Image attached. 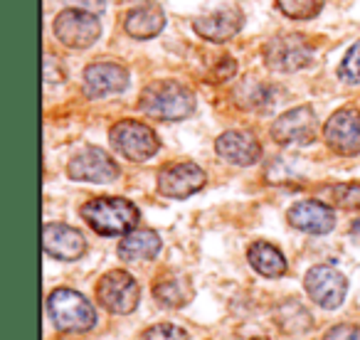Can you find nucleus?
Returning a JSON list of instances; mask_svg holds the SVG:
<instances>
[{"instance_id":"obj_1","label":"nucleus","mask_w":360,"mask_h":340,"mask_svg":"<svg viewBox=\"0 0 360 340\" xmlns=\"http://www.w3.org/2000/svg\"><path fill=\"white\" fill-rule=\"evenodd\" d=\"M84 222L101 237L129 235L139 225V207L124 197H96L82 207Z\"/></svg>"},{"instance_id":"obj_2","label":"nucleus","mask_w":360,"mask_h":340,"mask_svg":"<svg viewBox=\"0 0 360 340\" xmlns=\"http://www.w3.org/2000/svg\"><path fill=\"white\" fill-rule=\"evenodd\" d=\"M141 109L150 119L158 121H180L195 111V96L186 86L175 84V81H160L150 84L141 96Z\"/></svg>"},{"instance_id":"obj_3","label":"nucleus","mask_w":360,"mask_h":340,"mask_svg":"<svg viewBox=\"0 0 360 340\" xmlns=\"http://www.w3.org/2000/svg\"><path fill=\"white\" fill-rule=\"evenodd\" d=\"M47 310H50L52 323L65 333H86L94 328L96 313L94 306L72 289H57L47 299Z\"/></svg>"},{"instance_id":"obj_4","label":"nucleus","mask_w":360,"mask_h":340,"mask_svg":"<svg viewBox=\"0 0 360 340\" xmlns=\"http://www.w3.org/2000/svg\"><path fill=\"white\" fill-rule=\"evenodd\" d=\"M111 145L124 155L126 160L134 163H143V160L153 158L158 153V136L153 133V129L141 121H119L116 126H111L109 131Z\"/></svg>"},{"instance_id":"obj_5","label":"nucleus","mask_w":360,"mask_h":340,"mask_svg":"<svg viewBox=\"0 0 360 340\" xmlns=\"http://www.w3.org/2000/svg\"><path fill=\"white\" fill-rule=\"evenodd\" d=\"M55 35L62 45L72 47V50H86L99 40L101 22L91 11L70 8L55 18Z\"/></svg>"},{"instance_id":"obj_6","label":"nucleus","mask_w":360,"mask_h":340,"mask_svg":"<svg viewBox=\"0 0 360 340\" xmlns=\"http://www.w3.org/2000/svg\"><path fill=\"white\" fill-rule=\"evenodd\" d=\"M96 296H99V303L104 306L109 313L126 315V313H131V310H136V306H139L141 289L134 276L116 269L101 276L99 286H96Z\"/></svg>"},{"instance_id":"obj_7","label":"nucleus","mask_w":360,"mask_h":340,"mask_svg":"<svg viewBox=\"0 0 360 340\" xmlns=\"http://www.w3.org/2000/svg\"><path fill=\"white\" fill-rule=\"evenodd\" d=\"M311 57H314V50L306 42L304 35H281L274 37L269 45L264 47V62L269 70L274 72H299L304 67L311 65Z\"/></svg>"},{"instance_id":"obj_8","label":"nucleus","mask_w":360,"mask_h":340,"mask_svg":"<svg viewBox=\"0 0 360 340\" xmlns=\"http://www.w3.org/2000/svg\"><path fill=\"white\" fill-rule=\"evenodd\" d=\"M205 170L195 163H170L158 173V192L173 200H186L205 185Z\"/></svg>"},{"instance_id":"obj_9","label":"nucleus","mask_w":360,"mask_h":340,"mask_svg":"<svg viewBox=\"0 0 360 340\" xmlns=\"http://www.w3.org/2000/svg\"><path fill=\"white\" fill-rule=\"evenodd\" d=\"M316 133H319V121H316L311 106H296V109L281 114L271 126V136L281 145H306L316 140Z\"/></svg>"},{"instance_id":"obj_10","label":"nucleus","mask_w":360,"mask_h":340,"mask_svg":"<svg viewBox=\"0 0 360 340\" xmlns=\"http://www.w3.org/2000/svg\"><path fill=\"white\" fill-rule=\"evenodd\" d=\"M67 173H70L72 181L82 183H114L119 178V165L114 163L109 153L91 145V148H84L70 160Z\"/></svg>"},{"instance_id":"obj_11","label":"nucleus","mask_w":360,"mask_h":340,"mask_svg":"<svg viewBox=\"0 0 360 340\" xmlns=\"http://www.w3.org/2000/svg\"><path fill=\"white\" fill-rule=\"evenodd\" d=\"M306 294L311 296L314 303H319L321 308H338L345 299L348 291V281L340 271L330 269V266H314L304 279Z\"/></svg>"},{"instance_id":"obj_12","label":"nucleus","mask_w":360,"mask_h":340,"mask_svg":"<svg viewBox=\"0 0 360 340\" xmlns=\"http://www.w3.org/2000/svg\"><path fill=\"white\" fill-rule=\"evenodd\" d=\"M326 143L338 155L360 153V114L355 109H340L323 126Z\"/></svg>"},{"instance_id":"obj_13","label":"nucleus","mask_w":360,"mask_h":340,"mask_svg":"<svg viewBox=\"0 0 360 340\" xmlns=\"http://www.w3.org/2000/svg\"><path fill=\"white\" fill-rule=\"evenodd\" d=\"M129 86V72L114 62H96L89 65L84 72V94L89 99L119 94Z\"/></svg>"},{"instance_id":"obj_14","label":"nucleus","mask_w":360,"mask_h":340,"mask_svg":"<svg viewBox=\"0 0 360 340\" xmlns=\"http://www.w3.org/2000/svg\"><path fill=\"white\" fill-rule=\"evenodd\" d=\"M42 247L50 256L62 261H75L84 254L86 242L79 230L70 225H60V222H50L42 230Z\"/></svg>"},{"instance_id":"obj_15","label":"nucleus","mask_w":360,"mask_h":340,"mask_svg":"<svg viewBox=\"0 0 360 340\" xmlns=\"http://www.w3.org/2000/svg\"><path fill=\"white\" fill-rule=\"evenodd\" d=\"M289 222L306 235H328L335 227V212L319 200H304L289 210Z\"/></svg>"},{"instance_id":"obj_16","label":"nucleus","mask_w":360,"mask_h":340,"mask_svg":"<svg viewBox=\"0 0 360 340\" xmlns=\"http://www.w3.org/2000/svg\"><path fill=\"white\" fill-rule=\"evenodd\" d=\"M242 22H245V15H242L240 8H222V11H215L210 15H202L195 20V32L207 42H227L242 30Z\"/></svg>"},{"instance_id":"obj_17","label":"nucleus","mask_w":360,"mask_h":340,"mask_svg":"<svg viewBox=\"0 0 360 340\" xmlns=\"http://www.w3.org/2000/svg\"><path fill=\"white\" fill-rule=\"evenodd\" d=\"M215 150L222 160L232 165H255L262 158V145L252 133L227 131L215 140Z\"/></svg>"},{"instance_id":"obj_18","label":"nucleus","mask_w":360,"mask_h":340,"mask_svg":"<svg viewBox=\"0 0 360 340\" xmlns=\"http://www.w3.org/2000/svg\"><path fill=\"white\" fill-rule=\"evenodd\" d=\"M165 25V15L155 3H146V6H139L126 15V32L136 40H150L155 37Z\"/></svg>"},{"instance_id":"obj_19","label":"nucleus","mask_w":360,"mask_h":340,"mask_svg":"<svg viewBox=\"0 0 360 340\" xmlns=\"http://www.w3.org/2000/svg\"><path fill=\"white\" fill-rule=\"evenodd\" d=\"M160 251V237L153 230H131L121 240L119 256L126 261H148Z\"/></svg>"},{"instance_id":"obj_20","label":"nucleus","mask_w":360,"mask_h":340,"mask_svg":"<svg viewBox=\"0 0 360 340\" xmlns=\"http://www.w3.org/2000/svg\"><path fill=\"white\" fill-rule=\"evenodd\" d=\"M247 259H250L252 269L257 274L266 276V279H276L286 271V259L274 244L269 242H255L247 251Z\"/></svg>"},{"instance_id":"obj_21","label":"nucleus","mask_w":360,"mask_h":340,"mask_svg":"<svg viewBox=\"0 0 360 340\" xmlns=\"http://www.w3.org/2000/svg\"><path fill=\"white\" fill-rule=\"evenodd\" d=\"M153 296L165 308H183L186 303H191L193 286L186 276H168V279H160L155 284Z\"/></svg>"},{"instance_id":"obj_22","label":"nucleus","mask_w":360,"mask_h":340,"mask_svg":"<svg viewBox=\"0 0 360 340\" xmlns=\"http://www.w3.org/2000/svg\"><path fill=\"white\" fill-rule=\"evenodd\" d=\"M276 8L294 20H311L321 13L323 0H276Z\"/></svg>"},{"instance_id":"obj_23","label":"nucleus","mask_w":360,"mask_h":340,"mask_svg":"<svg viewBox=\"0 0 360 340\" xmlns=\"http://www.w3.org/2000/svg\"><path fill=\"white\" fill-rule=\"evenodd\" d=\"M338 74H340V79L348 81V84H358L360 81V42H355L348 50V55L343 57Z\"/></svg>"},{"instance_id":"obj_24","label":"nucleus","mask_w":360,"mask_h":340,"mask_svg":"<svg viewBox=\"0 0 360 340\" xmlns=\"http://www.w3.org/2000/svg\"><path fill=\"white\" fill-rule=\"evenodd\" d=\"M333 200H335V205L345 207V210H360V183H343V185H335Z\"/></svg>"},{"instance_id":"obj_25","label":"nucleus","mask_w":360,"mask_h":340,"mask_svg":"<svg viewBox=\"0 0 360 340\" xmlns=\"http://www.w3.org/2000/svg\"><path fill=\"white\" fill-rule=\"evenodd\" d=\"M301 313H304V306L296 303V301H289V303H286V310H279L281 328H284L286 333H306L311 325L299 323V318H296V315H301Z\"/></svg>"},{"instance_id":"obj_26","label":"nucleus","mask_w":360,"mask_h":340,"mask_svg":"<svg viewBox=\"0 0 360 340\" xmlns=\"http://www.w3.org/2000/svg\"><path fill=\"white\" fill-rule=\"evenodd\" d=\"M141 340H188V333L178 325H170V323H160L153 325L143 333Z\"/></svg>"},{"instance_id":"obj_27","label":"nucleus","mask_w":360,"mask_h":340,"mask_svg":"<svg viewBox=\"0 0 360 340\" xmlns=\"http://www.w3.org/2000/svg\"><path fill=\"white\" fill-rule=\"evenodd\" d=\"M323 340H360V325H350V323L335 325V328H330L323 335Z\"/></svg>"},{"instance_id":"obj_28","label":"nucleus","mask_w":360,"mask_h":340,"mask_svg":"<svg viewBox=\"0 0 360 340\" xmlns=\"http://www.w3.org/2000/svg\"><path fill=\"white\" fill-rule=\"evenodd\" d=\"M79 6H84V11H101L104 0H79Z\"/></svg>"}]
</instances>
